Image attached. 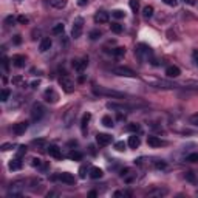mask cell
Wrapping results in <instances>:
<instances>
[{
  "mask_svg": "<svg viewBox=\"0 0 198 198\" xmlns=\"http://www.w3.org/2000/svg\"><path fill=\"white\" fill-rule=\"evenodd\" d=\"M94 94L99 96H110V98H124V93L116 91V90H110V88H104V87H94L93 88Z\"/></svg>",
  "mask_w": 198,
  "mask_h": 198,
  "instance_id": "6da1fadb",
  "label": "cell"
},
{
  "mask_svg": "<svg viewBox=\"0 0 198 198\" xmlns=\"http://www.w3.org/2000/svg\"><path fill=\"white\" fill-rule=\"evenodd\" d=\"M112 53H113V56L121 57V56H124V54H125V48H124V46H118V48H115Z\"/></svg>",
  "mask_w": 198,
  "mask_h": 198,
  "instance_id": "d6a6232c",
  "label": "cell"
},
{
  "mask_svg": "<svg viewBox=\"0 0 198 198\" xmlns=\"http://www.w3.org/2000/svg\"><path fill=\"white\" fill-rule=\"evenodd\" d=\"M166 75H167V78H178V76L181 75V71H180V68H178V67L170 65V67H167V68H166Z\"/></svg>",
  "mask_w": 198,
  "mask_h": 198,
  "instance_id": "9a60e30c",
  "label": "cell"
},
{
  "mask_svg": "<svg viewBox=\"0 0 198 198\" xmlns=\"http://www.w3.org/2000/svg\"><path fill=\"white\" fill-rule=\"evenodd\" d=\"M82 30H84V19L76 17L73 22V28H71V37L73 39H79L82 36Z\"/></svg>",
  "mask_w": 198,
  "mask_h": 198,
  "instance_id": "3957f363",
  "label": "cell"
},
{
  "mask_svg": "<svg viewBox=\"0 0 198 198\" xmlns=\"http://www.w3.org/2000/svg\"><path fill=\"white\" fill-rule=\"evenodd\" d=\"M162 2H164L166 5H169V6H176V3H178L176 0H162Z\"/></svg>",
  "mask_w": 198,
  "mask_h": 198,
  "instance_id": "7bdbcfd3",
  "label": "cell"
},
{
  "mask_svg": "<svg viewBox=\"0 0 198 198\" xmlns=\"http://www.w3.org/2000/svg\"><path fill=\"white\" fill-rule=\"evenodd\" d=\"M192 57H194V62L198 65V50H195V51L192 53Z\"/></svg>",
  "mask_w": 198,
  "mask_h": 198,
  "instance_id": "f907efd6",
  "label": "cell"
},
{
  "mask_svg": "<svg viewBox=\"0 0 198 198\" xmlns=\"http://www.w3.org/2000/svg\"><path fill=\"white\" fill-rule=\"evenodd\" d=\"M110 28H112V31H113V33H116V34H121V33H122V30H124V27H122L121 23H112V25H110Z\"/></svg>",
  "mask_w": 198,
  "mask_h": 198,
  "instance_id": "f546056e",
  "label": "cell"
},
{
  "mask_svg": "<svg viewBox=\"0 0 198 198\" xmlns=\"http://www.w3.org/2000/svg\"><path fill=\"white\" fill-rule=\"evenodd\" d=\"M22 80H23V79H22L20 76H16V78H12V79H11V82H12L14 85H17V84H20Z\"/></svg>",
  "mask_w": 198,
  "mask_h": 198,
  "instance_id": "ee69618b",
  "label": "cell"
},
{
  "mask_svg": "<svg viewBox=\"0 0 198 198\" xmlns=\"http://www.w3.org/2000/svg\"><path fill=\"white\" fill-rule=\"evenodd\" d=\"M99 36H101V31H98V30H93V31L90 33V39L91 40H96Z\"/></svg>",
  "mask_w": 198,
  "mask_h": 198,
  "instance_id": "8d00e7d4",
  "label": "cell"
},
{
  "mask_svg": "<svg viewBox=\"0 0 198 198\" xmlns=\"http://www.w3.org/2000/svg\"><path fill=\"white\" fill-rule=\"evenodd\" d=\"M186 178H187L189 181H194V180H195V176H194L192 172H187V173H186Z\"/></svg>",
  "mask_w": 198,
  "mask_h": 198,
  "instance_id": "c3c4849f",
  "label": "cell"
},
{
  "mask_svg": "<svg viewBox=\"0 0 198 198\" xmlns=\"http://www.w3.org/2000/svg\"><path fill=\"white\" fill-rule=\"evenodd\" d=\"M96 195H98V192H94V191H91V192L88 194V197H91V198H94Z\"/></svg>",
  "mask_w": 198,
  "mask_h": 198,
  "instance_id": "9f6ffc18",
  "label": "cell"
},
{
  "mask_svg": "<svg viewBox=\"0 0 198 198\" xmlns=\"http://www.w3.org/2000/svg\"><path fill=\"white\" fill-rule=\"evenodd\" d=\"M94 22L96 23H107L109 22V14L105 11H98L94 14Z\"/></svg>",
  "mask_w": 198,
  "mask_h": 198,
  "instance_id": "4fadbf2b",
  "label": "cell"
},
{
  "mask_svg": "<svg viewBox=\"0 0 198 198\" xmlns=\"http://www.w3.org/2000/svg\"><path fill=\"white\" fill-rule=\"evenodd\" d=\"M33 144H34V146H43V144H45V141H43V139H34V141H33Z\"/></svg>",
  "mask_w": 198,
  "mask_h": 198,
  "instance_id": "bcb514c9",
  "label": "cell"
},
{
  "mask_svg": "<svg viewBox=\"0 0 198 198\" xmlns=\"http://www.w3.org/2000/svg\"><path fill=\"white\" fill-rule=\"evenodd\" d=\"M127 130H130V132H138V130H139V125H138V124H130V125L127 127Z\"/></svg>",
  "mask_w": 198,
  "mask_h": 198,
  "instance_id": "f35d334b",
  "label": "cell"
},
{
  "mask_svg": "<svg viewBox=\"0 0 198 198\" xmlns=\"http://www.w3.org/2000/svg\"><path fill=\"white\" fill-rule=\"evenodd\" d=\"M59 84H60V87H62L67 93H73V91H75V82L70 79V78H67V76L60 78V79H59Z\"/></svg>",
  "mask_w": 198,
  "mask_h": 198,
  "instance_id": "52a82bcc",
  "label": "cell"
},
{
  "mask_svg": "<svg viewBox=\"0 0 198 198\" xmlns=\"http://www.w3.org/2000/svg\"><path fill=\"white\" fill-rule=\"evenodd\" d=\"M51 45H53V42L50 37H43V39L40 40V45H39V51L40 53H45V51H48L50 48H51Z\"/></svg>",
  "mask_w": 198,
  "mask_h": 198,
  "instance_id": "2e32d148",
  "label": "cell"
},
{
  "mask_svg": "<svg viewBox=\"0 0 198 198\" xmlns=\"http://www.w3.org/2000/svg\"><path fill=\"white\" fill-rule=\"evenodd\" d=\"M8 167H9V170H20L22 169V161H20V158L11 159L9 164H8Z\"/></svg>",
  "mask_w": 198,
  "mask_h": 198,
  "instance_id": "ffe728a7",
  "label": "cell"
},
{
  "mask_svg": "<svg viewBox=\"0 0 198 198\" xmlns=\"http://www.w3.org/2000/svg\"><path fill=\"white\" fill-rule=\"evenodd\" d=\"M164 167H166V162H162V161L157 162V169H164Z\"/></svg>",
  "mask_w": 198,
  "mask_h": 198,
  "instance_id": "816d5d0a",
  "label": "cell"
},
{
  "mask_svg": "<svg viewBox=\"0 0 198 198\" xmlns=\"http://www.w3.org/2000/svg\"><path fill=\"white\" fill-rule=\"evenodd\" d=\"M87 3H88V0H78V5L79 6H85Z\"/></svg>",
  "mask_w": 198,
  "mask_h": 198,
  "instance_id": "f5cc1de1",
  "label": "cell"
},
{
  "mask_svg": "<svg viewBox=\"0 0 198 198\" xmlns=\"http://www.w3.org/2000/svg\"><path fill=\"white\" fill-rule=\"evenodd\" d=\"M9 96H11V91H9L8 88H3V90L0 91V101H2V102H6V101L9 99Z\"/></svg>",
  "mask_w": 198,
  "mask_h": 198,
  "instance_id": "484cf974",
  "label": "cell"
},
{
  "mask_svg": "<svg viewBox=\"0 0 198 198\" xmlns=\"http://www.w3.org/2000/svg\"><path fill=\"white\" fill-rule=\"evenodd\" d=\"M27 128H28V122H17V124H14L12 132H14V135L20 136V135H23L27 132Z\"/></svg>",
  "mask_w": 198,
  "mask_h": 198,
  "instance_id": "8fae6325",
  "label": "cell"
},
{
  "mask_svg": "<svg viewBox=\"0 0 198 198\" xmlns=\"http://www.w3.org/2000/svg\"><path fill=\"white\" fill-rule=\"evenodd\" d=\"M25 187V183L23 181H14L8 191V197H20L22 195V191Z\"/></svg>",
  "mask_w": 198,
  "mask_h": 198,
  "instance_id": "277c9868",
  "label": "cell"
},
{
  "mask_svg": "<svg viewBox=\"0 0 198 198\" xmlns=\"http://www.w3.org/2000/svg\"><path fill=\"white\" fill-rule=\"evenodd\" d=\"M128 5H130V9L133 12H138V9H139V0H128Z\"/></svg>",
  "mask_w": 198,
  "mask_h": 198,
  "instance_id": "f1b7e54d",
  "label": "cell"
},
{
  "mask_svg": "<svg viewBox=\"0 0 198 198\" xmlns=\"http://www.w3.org/2000/svg\"><path fill=\"white\" fill-rule=\"evenodd\" d=\"M43 115H45V109L40 104H34L31 107V118H33V121H40L43 118Z\"/></svg>",
  "mask_w": 198,
  "mask_h": 198,
  "instance_id": "5b68a950",
  "label": "cell"
},
{
  "mask_svg": "<svg viewBox=\"0 0 198 198\" xmlns=\"http://www.w3.org/2000/svg\"><path fill=\"white\" fill-rule=\"evenodd\" d=\"M5 23H6V25H11V23H14V17H12V16H9V17H6V20H5Z\"/></svg>",
  "mask_w": 198,
  "mask_h": 198,
  "instance_id": "7dc6e473",
  "label": "cell"
},
{
  "mask_svg": "<svg viewBox=\"0 0 198 198\" xmlns=\"http://www.w3.org/2000/svg\"><path fill=\"white\" fill-rule=\"evenodd\" d=\"M115 197H124V192H115Z\"/></svg>",
  "mask_w": 198,
  "mask_h": 198,
  "instance_id": "6f0895ef",
  "label": "cell"
},
{
  "mask_svg": "<svg viewBox=\"0 0 198 198\" xmlns=\"http://www.w3.org/2000/svg\"><path fill=\"white\" fill-rule=\"evenodd\" d=\"M17 22L22 23V25H25V23H28V17H27V16H19V17H17Z\"/></svg>",
  "mask_w": 198,
  "mask_h": 198,
  "instance_id": "74e56055",
  "label": "cell"
},
{
  "mask_svg": "<svg viewBox=\"0 0 198 198\" xmlns=\"http://www.w3.org/2000/svg\"><path fill=\"white\" fill-rule=\"evenodd\" d=\"M68 158L75 159V161H79V159L82 158V153H80V152H76V150H73V152L68 153Z\"/></svg>",
  "mask_w": 198,
  "mask_h": 198,
  "instance_id": "1f68e13d",
  "label": "cell"
},
{
  "mask_svg": "<svg viewBox=\"0 0 198 198\" xmlns=\"http://www.w3.org/2000/svg\"><path fill=\"white\" fill-rule=\"evenodd\" d=\"M102 175H104L102 169H99V167H91V169H90V178L99 180V178H102Z\"/></svg>",
  "mask_w": 198,
  "mask_h": 198,
  "instance_id": "ac0fdd59",
  "label": "cell"
},
{
  "mask_svg": "<svg viewBox=\"0 0 198 198\" xmlns=\"http://www.w3.org/2000/svg\"><path fill=\"white\" fill-rule=\"evenodd\" d=\"M43 99H45L46 102L56 104V102L59 101V94H57L53 88H48V90H45V93H43Z\"/></svg>",
  "mask_w": 198,
  "mask_h": 198,
  "instance_id": "9c48e42d",
  "label": "cell"
},
{
  "mask_svg": "<svg viewBox=\"0 0 198 198\" xmlns=\"http://www.w3.org/2000/svg\"><path fill=\"white\" fill-rule=\"evenodd\" d=\"M147 144L150 146V147H159V146H162L164 142L157 138V136H147Z\"/></svg>",
  "mask_w": 198,
  "mask_h": 198,
  "instance_id": "7402d4cb",
  "label": "cell"
},
{
  "mask_svg": "<svg viewBox=\"0 0 198 198\" xmlns=\"http://www.w3.org/2000/svg\"><path fill=\"white\" fill-rule=\"evenodd\" d=\"M3 152H6V150H11V149H14V144L12 142H5V144H2V147H0Z\"/></svg>",
  "mask_w": 198,
  "mask_h": 198,
  "instance_id": "d590c367",
  "label": "cell"
},
{
  "mask_svg": "<svg viewBox=\"0 0 198 198\" xmlns=\"http://www.w3.org/2000/svg\"><path fill=\"white\" fill-rule=\"evenodd\" d=\"M14 43L16 45H20L22 43V36H14Z\"/></svg>",
  "mask_w": 198,
  "mask_h": 198,
  "instance_id": "681fc988",
  "label": "cell"
},
{
  "mask_svg": "<svg viewBox=\"0 0 198 198\" xmlns=\"http://www.w3.org/2000/svg\"><path fill=\"white\" fill-rule=\"evenodd\" d=\"M50 5L56 9H62L67 6V0H50Z\"/></svg>",
  "mask_w": 198,
  "mask_h": 198,
  "instance_id": "cb8c5ba5",
  "label": "cell"
},
{
  "mask_svg": "<svg viewBox=\"0 0 198 198\" xmlns=\"http://www.w3.org/2000/svg\"><path fill=\"white\" fill-rule=\"evenodd\" d=\"M53 180H60L62 183H67V184H75V181H76V178H75L71 173H68V172H64V173L54 175V176H53Z\"/></svg>",
  "mask_w": 198,
  "mask_h": 198,
  "instance_id": "ba28073f",
  "label": "cell"
},
{
  "mask_svg": "<svg viewBox=\"0 0 198 198\" xmlns=\"http://www.w3.org/2000/svg\"><path fill=\"white\" fill-rule=\"evenodd\" d=\"M25 153H27V146H19L16 152V158H22Z\"/></svg>",
  "mask_w": 198,
  "mask_h": 198,
  "instance_id": "4dcf8cb0",
  "label": "cell"
},
{
  "mask_svg": "<svg viewBox=\"0 0 198 198\" xmlns=\"http://www.w3.org/2000/svg\"><path fill=\"white\" fill-rule=\"evenodd\" d=\"M64 30H65L64 23H56V25L53 27L51 33H53V34H62V33H64Z\"/></svg>",
  "mask_w": 198,
  "mask_h": 198,
  "instance_id": "d4e9b609",
  "label": "cell"
},
{
  "mask_svg": "<svg viewBox=\"0 0 198 198\" xmlns=\"http://www.w3.org/2000/svg\"><path fill=\"white\" fill-rule=\"evenodd\" d=\"M142 16H144L146 19H150V17L153 16V6H146L144 11H142Z\"/></svg>",
  "mask_w": 198,
  "mask_h": 198,
  "instance_id": "83f0119b",
  "label": "cell"
},
{
  "mask_svg": "<svg viewBox=\"0 0 198 198\" xmlns=\"http://www.w3.org/2000/svg\"><path fill=\"white\" fill-rule=\"evenodd\" d=\"M33 166H34V167H40V166H42V161H40L39 158H33Z\"/></svg>",
  "mask_w": 198,
  "mask_h": 198,
  "instance_id": "f6af8a7d",
  "label": "cell"
},
{
  "mask_svg": "<svg viewBox=\"0 0 198 198\" xmlns=\"http://www.w3.org/2000/svg\"><path fill=\"white\" fill-rule=\"evenodd\" d=\"M87 65H88V60H87V59L73 60V67H75V70H78V71H84V70L87 68Z\"/></svg>",
  "mask_w": 198,
  "mask_h": 198,
  "instance_id": "e0dca14e",
  "label": "cell"
},
{
  "mask_svg": "<svg viewBox=\"0 0 198 198\" xmlns=\"http://www.w3.org/2000/svg\"><path fill=\"white\" fill-rule=\"evenodd\" d=\"M25 62H27L25 56H22V54H16V56H12V64H14V67L22 68V67H25Z\"/></svg>",
  "mask_w": 198,
  "mask_h": 198,
  "instance_id": "5bb4252c",
  "label": "cell"
},
{
  "mask_svg": "<svg viewBox=\"0 0 198 198\" xmlns=\"http://www.w3.org/2000/svg\"><path fill=\"white\" fill-rule=\"evenodd\" d=\"M135 54L138 56V59H139L141 62H144V60H147V59L152 56V50H150V46L141 43V45H138V48L135 50Z\"/></svg>",
  "mask_w": 198,
  "mask_h": 198,
  "instance_id": "7a4b0ae2",
  "label": "cell"
},
{
  "mask_svg": "<svg viewBox=\"0 0 198 198\" xmlns=\"http://www.w3.org/2000/svg\"><path fill=\"white\" fill-rule=\"evenodd\" d=\"M39 84H40V80H34V82H31V87H33V88H37Z\"/></svg>",
  "mask_w": 198,
  "mask_h": 198,
  "instance_id": "11a10c76",
  "label": "cell"
},
{
  "mask_svg": "<svg viewBox=\"0 0 198 198\" xmlns=\"http://www.w3.org/2000/svg\"><path fill=\"white\" fill-rule=\"evenodd\" d=\"M46 152H48V155L50 157H53V158H60L62 155H60V149L56 146V144H50L48 147H46Z\"/></svg>",
  "mask_w": 198,
  "mask_h": 198,
  "instance_id": "7c38bea8",
  "label": "cell"
},
{
  "mask_svg": "<svg viewBox=\"0 0 198 198\" xmlns=\"http://www.w3.org/2000/svg\"><path fill=\"white\" fill-rule=\"evenodd\" d=\"M85 172H87V167H85V166H82V167L79 169V176H80V178H85V176H87V173H85Z\"/></svg>",
  "mask_w": 198,
  "mask_h": 198,
  "instance_id": "60d3db41",
  "label": "cell"
},
{
  "mask_svg": "<svg viewBox=\"0 0 198 198\" xmlns=\"http://www.w3.org/2000/svg\"><path fill=\"white\" fill-rule=\"evenodd\" d=\"M113 71H115V75L124 76V78H135L136 76V73L132 68H128V67H116Z\"/></svg>",
  "mask_w": 198,
  "mask_h": 198,
  "instance_id": "8992f818",
  "label": "cell"
},
{
  "mask_svg": "<svg viewBox=\"0 0 198 198\" xmlns=\"http://www.w3.org/2000/svg\"><path fill=\"white\" fill-rule=\"evenodd\" d=\"M112 16H113L115 19H124V17H125V12H124L122 9H115V11L112 12Z\"/></svg>",
  "mask_w": 198,
  "mask_h": 198,
  "instance_id": "836d02e7",
  "label": "cell"
},
{
  "mask_svg": "<svg viewBox=\"0 0 198 198\" xmlns=\"http://www.w3.org/2000/svg\"><path fill=\"white\" fill-rule=\"evenodd\" d=\"M107 109H110V110H130L132 107H130V105H124V104L109 102V104H107Z\"/></svg>",
  "mask_w": 198,
  "mask_h": 198,
  "instance_id": "d6986e66",
  "label": "cell"
},
{
  "mask_svg": "<svg viewBox=\"0 0 198 198\" xmlns=\"http://www.w3.org/2000/svg\"><path fill=\"white\" fill-rule=\"evenodd\" d=\"M90 119H91V113H85V115L82 116V121H80V130H82V133L87 132V125H88Z\"/></svg>",
  "mask_w": 198,
  "mask_h": 198,
  "instance_id": "44dd1931",
  "label": "cell"
},
{
  "mask_svg": "<svg viewBox=\"0 0 198 198\" xmlns=\"http://www.w3.org/2000/svg\"><path fill=\"white\" fill-rule=\"evenodd\" d=\"M139 144H141V139H139V136H136V135H132V136L128 138V146H130L132 149H138V147H139Z\"/></svg>",
  "mask_w": 198,
  "mask_h": 198,
  "instance_id": "603a6c76",
  "label": "cell"
},
{
  "mask_svg": "<svg viewBox=\"0 0 198 198\" xmlns=\"http://www.w3.org/2000/svg\"><path fill=\"white\" fill-rule=\"evenodd\" d=\"M2 60H3V68H5V70H8V59H6V57H3Z\"/></svg>",
  "mask_w": 198,
  "mask_h": 198,
  "instance_id": "db71d44e",
  "label": "cell"
},
{
  "mask_svg": "<svg viewBox=\"0 0 198 198\" xmlns=\"http://www.w3.org/2000/svg\"><path fill=\"white\" fill-rule=\"evenodd\" d=\"M96 142L101 146V147H105L112 142V135L109 133H98L96 135Z\"/></svg>",
  "mask_w": 198,
  "mask_h": 198,
  "instance_id": "30bf717a",
  "label": "cell"
},
{
  "mask_svg": "<svg viewBox=\"0 0 198 198\" xmlns=\"http://www.w3.org/2000/svg\"><path fill=\"white\" fill-rule=\"evenodd\" d=\"M191 124H194V125L198 127V113H195V115L191 116Z\"/></svg>",
  "mask_w": 198,
  "mask_h": 198,
  "instance_id": "ab89813d",
  "label": "cell"
},
{
  "mask_svg": "<svg viewBox=\"0 0 198 198\" xmlns=\"http://www.w3.org/2000/svg\"><path fill=\"white\" fill-rule=\"evenodd\" d=\"M115 149H116L118 152H124V150H125V142H124V141H118V142L115 144Z\"/></svg>",
  "mask_w": 198,
  "mask_h": 198,
  "instance_id": "e575fe53",
  "label": "cell"
},
{
  "mask_svg": "<svg viewBox=\"0 0 198 198\" xmlns=\"http://www.w3.org/2000/svg\"><path fill=\"white\" fill-rule=\"evenodd\" d=\"M102 125H104V127H109V128H112L115 124H113V119L110 118V116H107V115H105V116L102 118Z\"/></svg>",
  "mask_w": 198,
  "mask_h": 198,
  "instance_id": "4316f807",
  "label": "cell"
},
{
  "mask_svg": "<svg viewBox=\"0 0 198 198\" xmlns=\"http://www.w3.org/2000/svg\"><path fill=\"white\" fill-rule=\"evenodd\" d=\"M187 161H191V162L198 161V153H192V155H189V157H187Z\"/></svg>",
  "mask_w": 198,
  "mask_h": 198,
  "instance_id": "b9f144b4",
  "label": "cell"
}]
</instances>
